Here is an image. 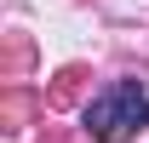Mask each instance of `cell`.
Returning <instances> with one entry per match:
<instances>
[{
    "mask_svg": "<svg viewBox=\"0 0 149 143\" xmlns=\"http://www.w3.org/2000/svg\"><path fill=\"white\" fill-rule=\"evenodd\" d=\"M80 120H86V132H92L97 143H132L149 126V97H143L138 80H115V86H103L92 103H86Z\"/></svg>",
    "mask_w": 149,
    "mask_h": 143,
    "instance_id": "cell-1",
    "label": "cell"
}]
</instances>
